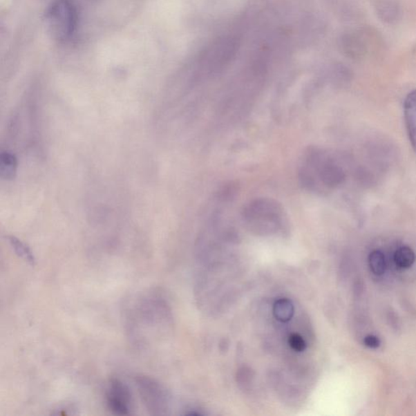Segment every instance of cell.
Masks as SVG:
<instances>
[{"instance_id": "1", "label": "cell", "mask_w": 416, "mask_h": 416, "mask_svg": "<svg viewBox=\"0 0 416 416\" xmlns=\"http://www.w3.org/2000/svg\"><path fill=\"white\" fill-rule=\"evenodd\" d=\"M47 20L54 38L59 40L68 39L76 30V9L68 0H57L49 8Z\"/></svg>"}, {"instance_id": "2", "label": "cell", "mask_w": 416, "mask_h": 416, "mask_svg": "<svg viewBox=\"0 0 416 416\" xmlns=\"http://www.w3.org/2000/svg\"><path fill=\"white\" fill-rule=\"evenodd\" d=\"M243 218L255 226L279 227L283 222V210L276 202L269 198H258L245 207Z\"/></svg>"}, {"instance_id": "3", "label": "cell", "mask_w": 416, "mask_h": 416, "mask_svg": "<svg viewBox=\"0 0 416 416\" xmlns=\"http://www.w3.org/2000/svg\"><path fill=\"white\" fill-rule=\"evenodd\" d=\"M106 399L109 410L113 413L123 415L131 413L132 406L131 390L126 384L119 379H112L109 381Z\"/></svg>"}, {"instance_id": "4", "label": "cell", "mask_w": 416, "mask_h": 416, "mask_svg": "<svg viewBox=\"0 0 416 416\" xmlns=\"http://www.w3.org/2000/svg\"><path fill=\"white\" fill-rule=\"evenodd\" d=\"M136 383L140 393L148 410L159 414V411L164 409L165 404V394L159 383L153 379L140 377L136 379Z\"/></svg>"}, {"instance_id": "5", "label": "cell", "mask_w": 416, "mask_h": 416, "mask_svg": "<svg viewBox=\"0 0 416 416\" xmlns=\"http://www.w3.org/2000/svg\"><path fill=\"white\" fill-rule=\"evenodd\" d=\"M404 118L409 140L416 153V89L406 97Z\"/></svg>"}, {"instance_id": "6", "label": "cell", "mask_w": 416, "mask_h": 416, "mask_svg": "<svg viewBox=\"0 0 416 416\" xmlns=\"http://www.w3.org/2000/svg\"><path fill=\"white\" fill-rule=\"evenodd\" d=\"M17 158L11 151H4L0 154V177L6 181H12L17 177Z\"/></svg>"}, {"instance_id": "7", "label": "cell", "mask_w": 416, "mask_h": 416, "mask_svg": "<svg viewBox=\"0 0 416 416\" xmlns=\"http://www.w3.org/2000/svg\"><path fill=\"white\" fill-rule=\"evenodd\" d=\"M294 308L292 302L288 299L276 300L274 305V315L277 321L286 323L292 319Z\"/></svg>"}, {"instance_id": "8", "label": "cell", "mask_w": 416, "mask_h": 416, "mask_svg": "<svg viewBox=\"0 0 416 416\" xmlns=\"http://www.w3.org/2000/svg\"><path fill=\"white\" fill-rule=\"evenodd\" d=\"M7 239L18 256L23 258V260L26 261L31 266L35 265L36 258L34 254L26 243L21 241L20 239L14 237V236H8Z\"/></svg>"}, {"instance_id": "9", "label": "cell", "mask_w": 416, "mask_h": 416, "mask_svg": "<svg viewBox=\"0 0 416 416\" xmlns=\"http://www.w3.org/2000/svg\"><path fill=\"white\" fill-rule=\"evenodd\" d=\"M394 261L395 265L401 270H408L415 262V254L409 247H401L395 253Z\"/></svg>"}, {"instance_id": "10", "label": "cell", "mask_w": 416, "mask_h": 416, "mask_svg": "<svg viewBox=\"0 0 416 416\" xmlns=\"http://www.w3.org/2000/svg\"><path fill=\"white\" fill-rule=\"evenodd\" d=\"M368 265L370 270L376 276H381L386 270V260L384 253L379 249L370 253L368 256Z\"/></svg>"}, {"instance_id": "11", "label": "cell", "mask_w": 416, "mask_h": 416, "mask_svg": "<svg viewBox=\"0 0 416 416\" xmlns=\"http://www.w3.org/2000/svg\"><path fill=\"white\" fill-rule=\"evenodd\" d=\"M321 178L328 186H332L339 182L341 173L334 165L326 164L321 170Z\"/></svg>"}, {"instance_id": "12", "label": "cell", "mask_w": 416, "mask_h": 416, "mask_svg": "<svg viewBox=\"0 0 416 416\" xmlns=\"http://www.w3.org/2000/svg\"><path fill=\"white\" fill-rule=\"evenodd\" d=\"M288 343L290 348L297 352H303L307 348L306 341H304L302 336L298 334H291L288 339Z\"/></svg>"}, {"instance_id": "13", "label": "cell", "mask_w": 416, "mask_h": 416, "mask_svg": "<svg viewBox=\"0 0 416 416\" xmlns=\"http://www.w3.org/2000/svg\"><path fill=\"white\" fill-rule=\"evenodd\" d=\"M363 344L370 349H377L381 346V340L375 335L369 334L364 337Z\"/></svg>"}]
</instances>
